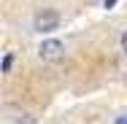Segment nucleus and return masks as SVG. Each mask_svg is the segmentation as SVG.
Returning a JSON list of instances; mask_svg holds the SVG:
<instances>
[{
    "label": "nucleus",
    "mask_w": 127,
    "mask_h": 124,
    "mask_svg": "<svg viewBox=\"0 0 127 124\" xmlns=\"http://www.w3.org/2000/svg\"><path fill=\"white\" fill-rule=\"evenodd\" d=\"M60 22H62V16H60L57 11L43 8V11H38V14L32 16V30L41 32V35H51L54 30H60Z\"/></svg>",
    "instance_id": "1"
},
{
    "label": "nucleus",
    "mask_w": 127,
    "mask_h": 124,
    "mask_svg": "<svg viewBox=\"0 0 127 124\" xmlns=\"http://www.w3.org/2000/svg\"><path fill=\"white\" fill-rule=\"evenodd\" d=\"M62 54H65V43H62L60 38H43L41 46H38V57H41L43 62H49V59H60Z\"/></svg>",
    "instance_id": "2"
},
{
    "label": "nucleus",
    "mask_w": 127,
    "mask_h": 124,
    "mask_svg": "<svg viewBox=\"0 0 127 124\" xmlns=\"http://www.w3.org/2000/svg\"><path fill=\"white\" fill-rule=\"evenodd\" d=\"M11 68H14V54L5 51V54H3V73L8 75V73H11Z\"/></svg>",
    "instance_id": "3"
},
{
    "label": "nucleus",
    "mask_w": 127,
    "mask_h": 124,
    "mask_svg": "<svg viewBox=\"0 0 127 124\" xmlns=\"http://www.w3.org/2000/svg\"><path fill=\"white\" fill-rule=\"evenodd\" d=\"M119 49H122V54L127 57V30L122 32V35H119Z\"/></svg>",
    "instance_id": "4"
},
{
    "label": "nucleus",
    "mask_w": 127,
    "mask_h": 124,
    "mask_svg": "<svg viewBox=\"0 0 127 124\" xmlns=\"http://www.w3.org/2000/svg\"><path fill=\"white\" fill-rule=\"evenodd\" d=\"M111 124H127V111H122V113H116Z\"/></svg>",
    "instance_id": "5"
},
{
    "label": "nucleus",
    "mask_w": 127,
    "mask_h": 124,
    "mask_svg": "<svg viewBox=\"0 0 127 124\" xmlns=\"http://www.w3.org/2000/svg\"><path fill=\"white\" fill-rule=\"evenodd\" d=\"M116 3H119V0H105V8H114Z\"/></svg>",
    "instance_id": "6"
}]
</instances>
